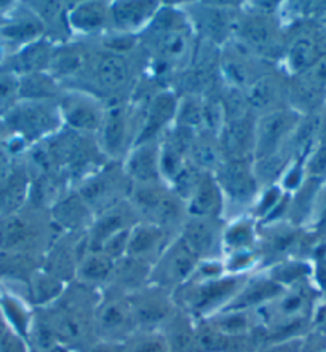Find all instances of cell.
<instances>
[{
	"mask_svg": "<svg viewBox=\"0 0 326 352\" xmlns=\"http://www.w3.org/2000/svg\"><path fill=\"white\" fill-rule=\"evenodd\" d=\"M197 35L178 5L162 3L149 26L139 34V48L147 58V72L168 88L174 75L189 67Z\"/></svg>",
	"mask_w": 326,
	"mask_h": 352,
	"instance_id": "6da1fadb",
	"label": "cell"
},
{
	"mask_svg": "<svg viewBox=\"0 0 326 352\" xmlns=\"http://www.w3.org/2000/svg\"><path fill=\"white\" fill-rule=\"evenodd\" d=\"M101 290L72 280L53 305L42 308L59 344L72 352H87L94 343V309Z\"/></svg>",
	"mask_w": 326,
	"mask_h": 352,
	"instance_id": "7a4b0ae2",
	"label": "cell"
},
{
	"mask_svg": "<svg viewBox=\"0 0 326 352\" xmlns=\"http://www.w3.org/2000/svg\"><path fill=\"white\" fill-rule=\"evenodd\" d=\"M247 280V274H224L210 280H189L173 292V300L178 308L194 320L208 319L227 308Z\"/></svg>",
	"mask_w": 326,
	"mask_h": 352,
	"instance_id": "3957f363",
	"label": "cell"
},
{
	"mask_svg": "<svg viewBox=\"0 0 326 352\" xmlns=\"http://www.w3.org/2000/svg\"><path fill=\"white\" fill-rule=\"evenodd\" d=\"M128 201L136 210L139 222L160 226L170 236L178 238L187 219V206L168 184L133 185Z\"/></svg>",
	"mask_w": 326,
	"mask_h": 352,
	"instance_id": "277c9868",
	"label": "cell"
},
{
	"mask_svg": "<svg viewBox=\"0 0 326 352\" xmlns=\"http://www.w3.org/2000/svg\"><path fill=\"white\" fill-rule=\"evenodd\" d=\"M141 129V105L122 100L106 105L101 129L96 134L98 144L109 161H122L136 144Z\"/></svg>",
	"mask_w": 326,
	"mask_h": 352,
	"instance_id": "5b68a950",
	"label": "cell"
},
{
	"mask_svg": "<svg viewBox=\"0 0 326 352\" xmlns=\"http://www.w3.org/2000/svg\"><path fill=\"white\" fill-rule=\"evenodd\" d=\"M234 38H237L261 58L275 64L283 58L287 48V34L282 28V19L277 14L261 13L243 7L240 12Z\"/></svg>",
	"mask_w": 326,
	"mask_h": 352,
	"instance_id": "8992f818",
	"label": "cell"
},
{
	"mask_svg": "<svg viewBox=\"0 0 326 352\" xmlns=\"http://www.w3.org/2000/svg\"><path fill=\"white\" fill-rule=\"evenodd\" d=\"M192 31L202 42L221 48L234 37L242 3L240 2H185L181 5Z\"/></svg>",
	"mask_w": 326,
	"mask_h": 352,
	"instance_id": "52a82bcc",
	"label": "cell"
},
{
	"mask_svg": "<svg viewBox=\"0 0 326 352\" xmlns=\"http://www.w3.org/2000/svg\"><path fill=\"white\" fill-rule=\"evenodd\" d=\"M5 122L19 139L32 145L64 128L58 100H19Z\"/></svg>",
	"mask_w": 326,
	"mask_h": 352,
	"instance_id": "ba28073f",
	"label": "cell"
},
{
	"mask_svg": "<svg viewBox=\"0 0 326 352\" xmlns=\"http://www.w3.org/2000/svg\"><path fill=\"white\" fill-rule=\"evenodd\" d=\"M94 336L96 341L123 344L136 333L138 327L130 306L128 295L117 289L104 287L94 309Z\"/></svg>",
	"mask_w": 326,
	"mask_h": 352,
	"instance_id": "9c48e42d",
	"label": "cell"
},
{
	"mask_svg": "<svg viewBox=\"0 0 326 352\" xmlns=\"http://www.w3.org/2000/svg\"><path fill=\"white\" fill-rule=\"evenodd\" d=\"M132 188L133 182L119 161H109L101 169L85 179L79 187H75L94 215L128 199Z\"/></svg>",
	"mask_w": 326,
	"mask_h": 352,
	"instance_id": "30bf717a",
	"label": "cell"
},
{
	"mask_svg": "<svg viewBox=\"0 0 326 352\" xmlns=\"http://www.w3.org/2000/svg\"><path fill=\"white\" fill-rule=\"evenodd\" d=\"M275 64L261 58L237 38H230L219 48V70L225 85L247 89L263 75L275 70Z\"/></svg>",
	"mask_w": 326,
	"mask_h": 352,
	"instance_id": "8fae6325",
	"label": "cell"
},
{
	"mask_svg": "<svg viewBox=\"0 0 326 352\" xmlns=\"http://www.w3.org/2000/svg\"><path fill=\"white\" fill-rule=\"evenodd\" d=\"M213 175L224 195V215L227 210H240V217H243L247 210L253 209L261 192L253 173V161H224Z\"/></svg>",
	"mask_w": 326,
	"mask_h": 352,
	"instance_id": "7c38bea8",
	"label": "cell"
},
{
	"mask_svg": "<svg viewBox=\"0 0 326 352\" xmlns=\"http://www.w3.org/2000/svg\"><path fill=\"white\" fill-rule=\"evenodd\" d=\"M58 107L64 128L88 135H96L101 129L106 102L96 94L83 89L64 88L58 99Z\"/></svg>",
	"mask_w": 326,
	"mask_h": 352,
	"instance_id": "4fadbf2b",
	"label": "cell"
},
{
	"mask_svg": "<svg viewBox=\"0 0 326 352\" xmlns=\"http://www.w3.org/2000/svg\"><path fill=\"white\" fill-rule=\"evenodd\" d=\"M128 301L138 330L144 331H160L179 309L172 292L154 284H147L145 287L128 294Z\"/></svg>",
	"mask_w": 326,
	"mask_h": 352,
	"instance_id": "5bb4252c",
	"label": "cell"
},
{
	"mask_svg": "<svg viewBox=\"0 0 326 352\" xmlns=\"http://www.w3.org/2000/svg\"><path fill=\"white\" fill-rule=\"evenodd\" d=\"M200 260L185 248L179 238L170 243L150 271L149 284L159 285L168 292H176L192 278Z\"/></svg>",
	"mask_w": 326,
	"mask_h": 352,
	"instance_id": "9a60e30c",
	"label": "cell"
},
{
	"mask_svg": "<svg viewBox=\"0 0 326 352\" xmlns=\"http://www.w3.org/2000/svg\"><path fill=\"white\" fill-rule=\"evenodd\" d=\"M299 120L300 115L289 107L256 118L254 160L269 157L287 147Z\"/></svg>",
	"mask_w": 326,
	"mask_h": 352,
	"instance_id": "2e32d148",
	"label": "cell"
},
{
	"mask_svg": "<svg viewBox=\"0 0 326 352\" xmlns=\"http://www.w3.org/2000/svg\"><path fill=\"white\" fill-rule=\"evenodd\" d=\"M224 228V219H205L187 215L178 238L200 261L216 260L218 255L223 252Z\"/></svg>",
	"mask_w": 326,
	"mask_h": 352,
	"instance_id": "e0dca14e",
	"label": "cell"
},
{
	"mask_svg": "<svg viewBox=\"0 0 326 352\" xmlns=\"http://www.w3.org/2000/svg\"><path fill=\"white\" fill-rule=\"evenodd\" d=\"M178 100L176 93L170 88H163L144 102H136L141 105V129L134 145L160 139V135L174 123Z\"/></svg>",
	"mask_w": 326,
	"mask_h": 352,
	"instance_id": "ac0fdd59",
	"label": "cell"
},
{
	"mask_svg": "<svg viewBox=\"0 0 326 352\" xmlns=\"http://www.w3.org/2000/svg\"><path fill=\"white\" fill-rule=\"evenodd\" d=\"M245 93H247L249 109L256 118L288 109L289 77L282 70L275 69L256 80Z\"/></svg>",
	"mask_w": 326,
	"mask_h": 352,
	"instance_id": "d6986e66",
	"label": "cell"
},
{
	"mask_svg": "<svg viewBox=\"0 0 326 352\" xmlns=\"http://www.w3.org/2000/svg\"><path fill=\"white\" fill-rule=\"evenodd\" d=\"M68 24L74 38H101L110 31V2H99V0L71 2Z\"/></svg>",
	"mask_w": 326,
	"mask_h": 352,
	"instance_id": "ffe728a7",
	"label": "cell"
},
{
	"mask_svg": "<svg viewBox=\"0 0 326 352\" xmlns=\"http://www.w3.org/2000/svg\"><path fill=\"white\" fill-rule=\"evenodd\" d=\"M155 0H115L110 2V31L139 35L160 8Z\"/></svg>",
	"mask_w": 326,
	"mask_h": 352,
	"instance_id": "44dd1931",
	"label": "cell"
},
{
	"mask_svg": "<svg viewBox=\"0 0 326 352\" xmlns=\"http://www.w3.org/2000/svg\"><path fill=\"white\" fill-rule=\"evenodd\" d=\"M139 222L136 210L128 199L112 206L104 212L94 215V220L88 230V250H99V248L110 236L120 231L132 230Z\"/></svg>",
	"mask_w": 326,
	"mask_h": 352,
	"instance_id": "7402d4cb",
	"label": "cell"
},
{
	"mask_svg": "<svg viewBox=\"0 0 326 352\" xmlns=\"http://www.w3.org/2000/svg\"><path fill=\"white\" fill-rule=\"evenodd\" d=\"M106 163H109V160L99 147L96 135L80 134L71 157L68 160L66 168H64V173L68 174L71 187L75 188Z\"/></svg>",
	"mask_w": 326,
	"mask_h": 352,
	"instance_id": "603a6c76",
	"label": "cell"
},
{
	"mask_svg": "<svg viewBox=\"0 0 326 352\" xmlns=\"http://www.w3.org/2000/svg\"><path fill=\"white\" fill-rule=\"evenodd\" d=\"M122 164L133 185L163 182L162 173H160L159 139L134 145Z\"/></svg>",
	"mask_w": 326,
	"mask_h": 352,
	"instance_id": "cb8c5ba5",
	"label": "cell"
},
{
	"mask_svg": "<svg viewBox=\"0 0 326 352\" xmlns=\"http://www.w3.org/2000/svg\"><path fill=\"white\" fill-rule=\"evenodd\" d=\"M218 138L225 161H253L256 145V117L225 123Z\"/></svg>",
	"mask_w": 326,
	"mask_h": 352,
	"instance_id": "d4e9b609",
	"label": "cell"
},
{
	"mask_svg": "<svg viewBox=\"0 0 326 352\" xmlns=\"http://www.w3.org/2000/svg\"><path fill=\"white\" fill-rule=\"evenodd\" d=\"M176 238L170 236L167 231L152 223L138 222L130 231L127 256L147 261L154 266L160 255L165 252L170 243Z\"/></svg>",
	"mask_w": 326,
	"mask_h": 352,
	"instance_id": "484cf974",
	"label": "cell"
},
{
	"mask_svg": "<svg viewBox=\"0 0 326 352\" xmlns=\"http://www.w3.org/2000/svg\"><path fill=\"white\" fill-rule=\"evenodd\" d=\"M50 217L61 233H82L90 230L94 214L77 190L72 188L50 209Z\"/></svg>",
	"mask_w": 326,
	"mask_h": 352,
	"instance_id": "4316f807",
	"label": "cell"
},
{
	"mask_svg": "<svg viewBox=\"0 0 326 352\" xmlns=\"http://www.w3.org/2000/svg\"><path fill=\"white\" fill-rule=\"evenodd\" d=\"M187 215L205 219H224L225 201L213 174L205 173L194 195L185 203Z\"/></svg>",
	"mask_w": 326,
	"mask_h": 352,
	"instance_id": "83f0119b",
	"label": "cell"
},
{
	"mask_svg": "<svg viewBox=\"0 0 326 352\" xmlns=\"http://www.w3.org/2000/svg\"><path fill=\"white\" fill-rule=\"evenodd\" d=\"M71 190L72 187L68 174L64 170H54V173L42 174L31 179L28 201L34 208L50 212V209Z\"/></svg>",
	"mask_w": 326,
	"mask_h": 352,
	"instance_id": "f1b7e54d",
	"label": "cell"
},
{
	"mask_svg": "<svg viewBox=\"0 0 326 352\" xmlns=\"http://www.w3.org/2000/svg\"><path fill=\"white\" fill-rule=\"evenodd\" d=\"M34 13L42 21L45 37L57 45H63L74 40L68 24V13L71 2H29Z\"/></svg>",
	"mask_w": 326,
	"mask_h": 352,
	"instance_id": "f546056e",
	"label": "cell"
},
{
	"mask_svg": "<svg viewBox=\"0 0 326 352\" xmlns=\"http://www.w3.org/2000/svg\"><path fill=\"white\" fill-rule=\"evenodd\" d=\"M57 47L58 45L47 37L26 45L13 56L12 63H10V72L18 75V77L45 72L50 67Z\"/></svg>",
	"mask_w": 326,
	"mask_h": 352,
	"instance_id": "4dcf8cb0",
	"label": "cell"
},
{
	"mask_svg": "<svg viewBox=\"0 0 326 352\" xmlns=\"http://www.w3.org/2000/svg\"><path fill=\"white\" fill-rule=\"evenodd\" d=\"M285 292L283 285H280L269 278H253L242 287V290L235 295L225 309H240V311H254L272 301ZM224 311V309H223Z\"/></svg>",
	"mask_w": 326,
	"mask_h": 352,
	"instance_id": "1f68e13d",
	"label": "cell"
},
{
	"mask_svg": "<svg viewBox=\"0 0 326 352\" xmlns=\"http://www.w3.org/2000/svg\"><path fill=\"white\" fill-rule=\"evenodd\" d=\"M150 271H152V265L147 263V261L125 255L123 258L115 261L112 276H110L108 285L127 295L133 294V292L143 289L149 284Z\"/></svg>",
	"mask_w": 326,
	"mask_h": 352,
	"instance_id": "d6a6232c",
	"label": "cell"
},
{
	"mask_svg": "<svg viewBox=\"0 0 326 352\" xmlns=\"http://www.w3.org/2000/svg\"><path fill=\"white\" fill-rule=\"evenodd\" d=\"M323 85L315 83L305 74L289 78L288 107L299 115H314L325 98Z\"/></svg>",
	"mask_w": 326,
	"mask_h": 352,
	"instance_id": "836d02e7",
	"label": "cell"
},
{
	"mask_svg": "<svg viewBox=\"0 0 326 352\" xmlns=\"http://www.w3.org/2000/svg\"><path fill=\"white\" fill-rule=\"evenodd\" d=\"M187 160L202 173H216L225 161L218 134L210 133V131H198V133H195L189 148Z\"/></svg>",
	"mask_w": 326,
	"mask_h": 352,
	"instance_id": "e575fe53",
	"label": "cell"
},
{
	"mask_svg": "<svg viewBox=\"0 0 326 352\" xmlns=\"http://www.w3.org/2000/svg\"><path fill=\"white\" fill-rule=\"evenodd\" d=\"M259 241V225L253 217L243 215V217L234 219L225 222L223 233V250L227 255L237 252H248V250H258L256 244Z\"/></svg>",
	"mask_w": 326,
	"mask_h": 352,
	"instance_id": "d590c367",
	"label": "cell"
},
{
	"mask_svg": "<svg viewBox=\"0 0 326 352\" xmlns=\"http://www.w3.org/2000/svg\"><path fill=\"white\" fill-rule=\"evenodd\" d=\"M115 261L101 250H88L79 261L75 279L88 287L103 290L109 284Z\"/></svg>",
	"mask_w": 326,
	"mask_h": 352,
	"instance_id": "8d00e7d4",
	"label": "cell"
},
{
	"mask_svg": "<svg viewBox=\"0 0 326 352\" xmlns=\"http://www.w3.org/2000/svg\"><path fill=\"white\" fill-rule=\"evenodd\" d=\"M29 187H31V177L26 166L13 170L3 180V184L0 185V219L23 209L29 198Z\"/></svg>",
	"mask_w": 326,
	"mask_h": 352,
	"instance_id": "74e56055",
	"label": "cell"
},
{
	"mask_svg": "<svg viewBox=\"0 0 326 352\" xmlns=\"http://www.w3.org/2000/svg\"><path fill=\"white\" fill-rule=\"evenodd\" d=\"M318 47L314 37L309 35H296L291 40H287V48H285V63H287L288 72L291 77L294 75L305 74L314 67L320 59Z\"/></svg>",
	"mask_w": 326,
	"mask_h": 352,
	"instance_id": "f35d334b",
	"label": "cell"
},
{
	"mask_svg": "<svg viewBox=\"0 0 326 352\" xmlns=\"http://www.w3.org/2000/svg\"><path fill=\"white\" fill-rule=\"evenodd\" d=\"M160 331L167 341L168 352H197L195 351V320L184 311L178 309V313Z\"/></svg>",
	"mask_w": 326,
	"mask_h": 352,
	"instance_id": "ab89813d",
	"label": "cell"
},
{
	"mask_svg": "<svg viewBox=\"0 0 326 352\" xmlns=\"http://www.w3.org/2000/svg\"><path fill=\"white\" fill-rule=\"evenodd\" d=\"M64 87L52 74L36 72L19 77V99L21 100H58Z\"/></svg>",
	"mask_w": 326,
	"mask_h": 352,
	"instance_id": "60d3db41",
	"label": "cell"
},
{
	"mask_svg": "<svg viewBox=\"0 0 326 352\" xmlns=\"http://www.w3.org/2000/svg\"><path fill=\"white\" fill-rule=\"evenodd\" d=\"M289 160H293V157H291L289 150L287 147L282 148L277 153L269 155V157L254 160L253 173L259 188L264 190L277 185L278 180H282L283 174L287 173V169L289 168Z\"/></svg>",
	"mask_w": 326,
	"mask_h": 352,
	"instance_id": "b9f144b4",
	"label": "cell"
},
{
	"mask_svg": "<svg viewBox=\"0 0 326 352\" xmlns=\"http://www.w3.org/2000/svg\"><path fill=\"white\" fill-rule=\"evenodd\" d=\"M212 324L224 336H238L247 335L258 327L254 311H240V309H224L221 313L208 318Z\"/></svg>",
	"mask_w": 326,
	"mask_h": 352,
	"instance_id": "7bdbcfd3",
	"label": "cell"
},
{
	"mask_svg": "<svg viewBox=\"0 0 326 352\" xmlns=\"http://www.w3.org/2000/svg\"><path fill=\"white\" fill-rule=\"evenodd\" d=\"M66 287V283L48 274L43 270H39L29 280V294H31V300L36 305V308H47V306L53 305L63 295Z\"/></svg>",
	"mask_w": 326,
	"mask_h": 352,
	"instance_id": "ee69618b",
	"label": "cell"
},
{
	"mask_svg": "<svg viewBox=\"0 0 326 352\" xmlns=\"http://www.w3.org/2000/svg\"><path fill=\"white\" fill-rule=\"evenodd\" d=\"M2 37H5L13 43H21L23 47H26V45L37 42V40L45 37V28L42 21L37 18V14L31 10L26 16L19 18L18 21H14L12 24H8L7 28H3Z\"/></svg>",
	"mask_w": 326,
	"mask_h": 352,
	"instance_id": "f6af8a7d",
	"label": "cell"
},
{
	"mask_svg": "<svg viewBox=\"0 0 326 352\" xmlns=\"http://www.w3.org/2000/svg\"><path fill=\"white\" fill-rule=\"evenodd\" d=\"M0 311H2L5 320L8 322L10 329L21 335L23 338H28L34 313L26 308V305L18 296L3 294L0 296Z\"/></svg>",
	"mask_w": 326,
	"mask_h": 352,
	"instance_id": "bcb514c9",
	"label": "cell"
},
{
	"mask_svg": "<svg viewBox=\"0 0 326 352\" xmlns=\"http://www.w3.org/2000/svg\"><path fill=\"white\" fill-rule=\"evenodd\" d=\"M219 99H221V104H223V109H224L225 123L237 122V120H243L248 117H254L252 109H249L245 89H240L237 87H230V85L224 83L223 88H221V91H219Z\"/></svg>",
	"mask_w": 326,
	"mask_h": 352,
	"instance_id": "7dc6e473",
	"label": "cell"
},
{
	"mask_svg": "<svg viewBox=\"0 0 326 352\" xmlns=\"http://www.w3.org/2000/svg\"><path fill=\"white\" fill-rule=\"evenodd\" d=\"M174 124L192 129L195 133L203 131V98L200 96H179Z\"/></svg>",
	"mask_w": 326,
	"mask_h": 352,
	"instance_id": "c3c4849f",
	"label": "cell"
},
{
	"mask_svg": "<svg viewBox=\"0 0 326 352\" xmlns=\"http://www.w3.org/2000/svg\"><path fill=\"white\" fill-rule=\"evenodd\" d=\"M225 336L212 324L210 319L195 320V351L224 352Z\"/></svg>",
	"mask_w": 326,
	"mask_h": 352,
	"instance_id": "681fc988",
	"label": "cell"
},
{
	"mask_svg": "<svg viewBox=\"0 0 326 352\" xmlns=\"http://www.w3.org/2000/svg\"><path fill=\"white\" fill-rule=\"evenodd\" d=\"M203 174L205 173H202V170H200L198 168H195L190 161H187V163H185L181 168V170H179V173L174 175L172 180H170L168 185H170V188L176 193L178 198H181L184 203H187V201L190 199V196L194 195L195 188L198 187Z\"/></svg>",
	"mask_w": 326,
	"mask_h": 352,
	"instance_id": "f907efd6",
	"label": "cell"
},
{
	"mask_svg": "<svg viewBox=\"0 0 326 352\" xmlns=\"http://www.w3.org/2000/svg\"><path fill=\"white\" fill-rule=\"evenodd\" d=\"M123 352H168L162 331L138 330L122 344Z\"/></svg>",
	"mask_w": 326,
	"mask_h": 352,
	"instance_id": "816d5d0a",
	"label": "cell"
},
{
	"mask_svg": "<svg viewBox=\"0 0 326 352\" xmlns=\"http://www.w3.org/2000/svg\"><path fill=\"white\" fill-rule=\"evenodd\" d=\"M19 77L13 72L0 74V117H7L19 104Z\"/></svg>",
	"mask_w": 326,
	"mask_h": 352,
	"instance_id": "f5cc1de1",
	"label": "cell"
},
{
	"mask_svg": "<svg viewBox=\"0 0 326 352\" xmlns=\"http://www.w3.org/2000/svg\"><path fill=\"white\" fill-rule=\"evenodd\" d=\"M305 168H307V174L312 179L326 177V147L325 145H320V147L315 150L312 155H310Z\"/></svg>",
	"mask_w": 326,
	"mask_h": 352,
	"instance_id": "db71d44e",
	"label": "cell"
},
{
	"mask_svg": "<svg viewBox=\"0 0 326 352\" xmlns=\"http://www.w3.org/2000/svg\"><path fill=\"white\" fill-rule=\"evenodd\" d=\"M0 352H29V344L26 338L10 329L0 340Z\"/></svg>",
	"mask_w": 326,
	"mask_h": 352,
	"instance_id": "11a10c76",
	"label": "cell"
},
{
	"mask_svg": "<svg viewBox=\"0 0 326 352\" xmlns=\"http://www.w3.org/2000/svg\"><path fill=\"white\" fill-rule=\"evenodd\" d=\"M303 173L304 166L303 160H298L294 164H291L287 169V173L283 174V177L280 182H282V187L289 192V190H296L300 185V180H303Z\"/></svg>",
	"mask_w": 326,
	"mask_h": 352,
	"instance_id": "9f6ffc18",
	"label": "cell"
},
{
	"mask_svg": "<svg viewBox=\"0 0 326 352\" xmlns=\"http://www.w3.org/2000/svg\"><path fill=\"white\" fill-rule=\"evenodd\" d=\"M305 75H307L310 80H314L315 83L326 87V54L320 56L317 64H315L310 70H307Z\"/></svg>",
	"mask_w": 326,
	"mask_h": 352,
	"instance_id": "6f0895ef",
	"label": "cell"
},
{
	"mask_svg": "<svg viewBox=\"0 0 326 352\" xmlns=\"http://www.w3.org/2000/svg\"><path fill=\"white\" fill-rule=\"evenodd\" d=\"M87 352H123V348H122V344H117V343L98 341V343H94Z\"/></svg>",
	"mask_w": 326,
	"mask_h": 352,
	"instance_id": "680465c9",
	"label": "cell"
},
{
	"mask_svg": "<svg viewBox=\"0 0 326 352\" xmlns=\"http://www.w3.org/2000/svg\"><path fill=\"white\" fill-rule=\"evenodd\" d=\"M315 42H317V47H318L320 54H322V56H323V54H326V32L317 35V37H315Z\"/></svg>",
	"mask_w": 326,
	"mask_h": 352,
	"instance_id": "91938a15",
	"label": "cell"
},
{
	"mask_svg": "<svg viewBox=\"0 0 326 352\" xmlns=\"http://www.w3.org/2000/svg\"><path fill=\"white\" fill-rule=\"evenodd\" d=\"M318 138H320V142H322V145H325L326 147V115L322 118V122H320Z\"/></svg>",
	"mask_w": 326,
	"mask_h": 352,
	"instance_id": "94428289",
	"label": "cell"
},
{
	"mask_svg": "<svg viewBox=\"0 0 326 352\" xmlns=\"http://www.w3.org/2000/svg\"><path fill=\"white\" fill-rule=\"evenodd\" d=\"M8 330H10V325H8V322L5 320L3 314H2V311H0V340L3 338V335L7 333Z\"/></svg>",
	"mask_w": 326,
	"mask_h": 352,
	"instance_id": "6125c7cd",
	"label": "cell"
}]
</instances>
